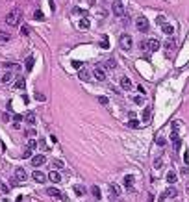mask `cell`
I'll return each instance as SVG.
<instances>
[{
  "label": "cell",
  "mask_w": 189,
  "mask_h": 202,
  "mask_svg": "<svg viewBox=\"0 0 189 202\" xmlns=\"http://www.w3.org/2000/svg\"><path fill=\"white\" fill-rule=\"evenodd\" d=\"M26 171H24V169H22V167H19V169H15V180H17V182H24V180H26Z\"/></svg>",
  "instance_id": "obj_5"
},
{
  "label": "cell",
  "mask_w": 189,
  "mask_h": 202,
  "mask_svg": "<svg viewBox=\"0 0 189 202\" xmlns=\"http://www.w3.org/2000/svg\"><path fill=\"white\" fill-rule=\"evenodd\" d=\"M167 182H169L171 185H172V184H176V173H172V171L167 173Z\"/></svg>",
  "instance_id": "obj_22"
},
{
  "label": "cell",
  "mask_w": 189,
  "mask_h": 202,
  "mask_svg": "<svg viewBox=\"0 0 189 202\" xmlns=\"http://www.w3.org/2000/svg\"><path fill=\"white\" fill-rule=\"evenodd\" d=\"M111 11H113L117 17H124V8H122V4L119 2V0H115L113 6H111Z\"/></svg>",
  "instance_id": "obj_4"
},
{
  "label": "cell",
  "mask_w": 189,
  "mask_h": 202,
  "mask_svg": "<svg viewBox=\"0 0 189 202\" xmlns=\"http://www.w3.org/2000/svg\"><path fill=\"white\" fill-rule=\"evenodd\" d=\"M20 15H22V11L19 8H13V11H9L8 15H6V24L8 26H17L19 23H20Z\"/></svg>",
  "instance_id": "obj_1"
},
{
  "label": "cell",
  "mask_w": 189,
  "mask_h": 202,
  "mask_svg": "<svg viewBox=\"0 0 189 202\" xmlns=\"http://www.w3.org/2000/svg\"><path fill=\"white\" fill-rule=\"evenodd\" d=\"M119 43H120L122 50H132V47H133V41H132V37H130L128 34H124V35H120V39H119Z\"/></svg>",
  "instance_id": "obj_2"
},
{
  "label": "cell",
  "mask_w": 189,
  "mask_h": 202,
  "mask_svg": "<svg viewBox=\"0 0 189 202\" xmlns=\"http://www.w3.org/2000/svg\"><path fill=\"white\" fill-rule=\"evenodd\" d=\"M109 189H111V193H113V195H117V197H119V193H120V187H119L117 184H111V185H109Z\"/></svg>",
  "instance_id": "obj_26"
},
{
  "label": "cell",
  "mask_w": 189,
  "mask_h": 202,
  "mask_svg": "<svg viewBox=\"0 0 189 202\" xmlns=\"http://www.w3.org/2000/svg\"><path fill=\"white\" fill-rule=\"evenodd\" d=\"M30 156H32V150L28 148V150H24V154H22V158H30Z\"/></svg>",
  "instance_id": "obj_45"
},
{
  "label": "cell",
  "mask_w": 189,
  "mask_h": 202,
  "mask_svg": "<svg viewBox=\"0 0 189 202\" xmlns=\"http://www.w3.org/2000/svg\"><path fill=\"white\" fill-rule=\"evenodd\" d=\"M33 19L41 20V19H43V11H39V9H35V11H33Z\"/></svg>",
  "instance_id": "obj_34"
},
{
  "label": "cell",
  "mask_w": 189,
  "mask_h": 202,
  "mask_svg": "<svg viewBox=\"0 0 189 202\" xmlns=\"http://www.w3.org/2000/svg\"><path fill=\"white\" fill-rule=\"evenodd\" d=\"M35 98H37L39 102H44V100H47V97H44V95H41V93H35Z\"/></svg>",
  "instance_id": "obj_37"
},
{
  "label": "cell",
  "mask_w": 189,
  "mask_h": 202,
  "mask_svg": "<svg viewBox=\"0 0 189 202\" xmlns=\"http://www.w3.org/2000/svg\"><path fill=\"white\" fill-rule=\"evenodd\" d=\"M150 115H152V113H150V108H147V110L143 111V119H145V121H150Z\"/></svg>",
  "instance_id": "obj_31"
},
{
  "label": "cell",
  "mask_w": 189,
  "mask_h": 202,
  "mask_svg": "<svg viewBox=\"0 0 189 202\" xmlns=\"http://www.w3.org/2000/svg\"><path fill=\"white\" fill-rule=\"evenodd\" d=\"M100 47H102L104 50L109 48V39H108V35H102V39H100Z\"/></svg>",
  "instance_id": "obj_23"
},
{
  "label": "cell",
  "mask_w": 189,
  "mask_h": 202,
  "mask_svg": "<svg viewBox=\"0 0 189 202\" xmlns=\"http://www.w3.org/2000/svg\"><path fill=\"white\" fill-rule=\"evenodd\" d=\"M136 28H137L139 32H143V34H147V32H148V20L145 19V17H139V19L136 20Z\"/></svg>",
  "instance_id": "obj_3"
},
{
  "label": "cell",
  "mask_w": 189,
  "mask_h": 202,
  "mask_svg": "<svg viewBox=\"0 0 189 202\" xmlns=\"http://www.w3.org/2000/svg\"><path fill=\"white\" fill-rule=\"evenodd\" d=\"M33 180H35L37 184H44V180H47V176H44L41 171H33Z\"/></svg>",
  "instance_id": "obj_15"
},
{
  "label": "cell",
  "mask_w": 189,
  "mask_h": 202,
  "mask_svg": "<svg viewBox=\"0 0 189 202\" xmlns=\"http://www.w3.org/2000/svg\"><path fill=\"white\" fill-rule=\"evenodd\" d=\"M9 41H11V35L8 34V32H2V30H0V45L9 43Z\"/></svg>",
  "instance_id": "obj_16"
},
{
  "label": "cell",
  "mask_w": 189,
  "mask_h": 202,
  "mask_svg": "<svg viewBox=\"0 0 189 202\" xmlns=\"http://www.w3.org/2000/svg\"><path fill=\"white\" fill-rule=\"evenodd\" d=\"M48 180H50L52 184H59V182H61V174H59L58 171H52V173L48 174Z\"/></svg>",
  "instance_id": "obj_11"
},
{
  "label": "cell",
  "mask_w": 189,
  "mask_h": 202,
  "mask_svg": "<svg viewBox=\"0 0 189 202\" xmlns=\"http://www.w3.org/2000/svg\"><path fill=\"white\" fill-rule=\"evenodd\" d=\"M160 202H165V198H163V197H161V198H160Z\"/></svg>",
  "instance_id": "obj_49"
},
{
  "label": "cell",
  "mask_w": 189,
  "mask_h": 202,
  "mask_svg": "<svg viewBox=\"0 0 189 202\" xmlns=\"http://www.w3.org/2000/svg\"><path fill=\"white\" fill-rule=\"evenodd\" d=\"M98 102H100V104H108V98H106V97H98Z\"/></svg>",
  "instance_id": "obj_44"
},
{
  "label": "cell",
  "mask_w": 189,
  "mask_h": 202,
  "mask_svg": "<svg viewBox=\"0 0 189 202\" xmlns=\"http://www.w3.org/2000/svg\"><path fill=\"white\" fill-rule=\"evenodd\" d=\"M9 184H11V185H13V187H17V184H19V182H17V180H15V178H11V182H9Z\"/></svg>",
  "instance_id": "obj_47"
},
{
  "label": "cell",
  "mask_w": 189,
  "mask_h": 202,
  "mask_svg": "<svg viewBox=\"0 0 189 202\" xmlns=\"http://www.w3.org/2000/svg\"><path fill=\"white\" fill-rule=\"evenodd\" d=\"M120 87L124 89V91H130V89H132V82H130V78L122 76V78H120Z\"/></svg>",
  "instance_id": "obj_13"
},
{
  "label": "cell",
  "mask_w": 189,
  "mask_h": 202,
  "mask_svg": "<svg viewBox=\"0 0 189 202\" xmlns=\"http://www.w3.org/2000/svg\"><path fill=\"white\" fill-rule=\"evenodd\" d=\"M133 102H136V104H139V106H141V104H145V98L141 97V95H137V97H133Z\"/></svg>",
  "instance_id": "obj_33"
},
{
  "label": "cell",
  "mask_w": 189,
  "mask_h": 202,
  "mask_svg": "<svg viewBox=\"0 0 189 202\" xmlns=\"http://www.w3.org/2000/svg\"><path fill=\"white\" fill-rule=\"evenodd\" d=\"M154 167H156V169L161 167V158H156V159H154Z\"/></svg>",
  "instance_id": "obj_40"
},
{
  "label": "cell",
  "mask_w": 189,
  "mask_h": 202,
  "mask_svg": "<svg viewBox=\"0 0 189 202\" xmlns=\"http://www.w3.org/2000/svg\"><path fill=\"white\" fill-rule=\"evenodd\" d=\"M44 159H47V158H44L43 154L33 156V158H32V165H33V167H39V165H43V163H44Z\"/></svg>",
  "instance_id": "obj_10"
},
{
  "label": "cell",
  "mask_w": 189,
  "mask_h": 202,
  "mask_svg": "<svg viewBox=\"0 0 189 202\" xmlns=\"http://www.w3.org/2000/svg\"><path fill=\"white\" fill-rule=\"evenodd\" d=\"M91 193H93V197H95L96 200H100V198H102V193H100L98 185H93V187H91Z\"/></svg>",
  "instance_id": "obj_20"
},
{
  "label": "cell",
  "mask_w": 189,
  "mask_h": 202,
  "mask_svg": "<svg viewBox=\"0 0 189 202\" xmlns=\"http://www.w3.org/2000/svg\"><path fill=\"white\" fill-rule=\"evenodd\" d=\"M93 76H95L98 82H104V80H106V72H104L102 69H100V67H96V69L93 71Z\"/></svg>",
  "instance_id": "obj_9"
},
{
  "label": "cell",
  "mask_w": 189,
  "mask_h": 202,
  "mask_svg": "<svg viewBox=\"0 0 189 202\" xmlns=\"http://www.w3.org/2000/svg\"><path fill=\"white\" fill-rule=\"evenodd\" d=\"M128 126H130V128H133V130H137V128H141V124H139V121H137V119H130Z\"/></svg>",
  "instance_id": "obj_24"
},
{
  "label": "cell",
  "mask_w": 189,
  "mask_h": 202,
  "mask_svg": "<svg viewBox=\"0 0 189 202\" xmlns=\"http://www.w3.org/2000/svg\"><path fill=\"white\" fill-rule=\"evenodd\" d=\"M156 23H158L160 26H163V24H165V19H163V17H158V20H156Z\"/></svg>",
  "instance_id": "obj_42"
},
{
  "label": "cell",
  "mask_w": 189,
  "mask_h": 202,
  "mask_svg": "<svg viewBox=\"0 0 189 202\" xmlns=\"http://www.w3.org/2000/svg\"><path fill=\"white\" fill-rule=\"evenodd\" d=\"M161 30H163V34H167V35H172V34H174V28H172L171 24H163Z\"/></svg>",
  "instance_id": "obj_21"
},
{
  "label": "cell",
  "mask_w": 189,
  "mask_h": 202,
  "mask_svg": "<svg viewBox=\"0 0 189 202\" xmlns=\"http://www.w3.org/2000/svg\"><path fill=\"white\" fill-rule=\"evenodd\" d=\"M28 146H30V150H32L33 146H37V143H35V141H30V143H28Z\"/></svg>",
  "instance_id": "obj_46"
},
{
  "label": "cell",
  "mask_w": 189,
  "mask_h": 202,
  "mask_svg": "<svg viewBox=\"0 0 189 202\" xmlns=\"http://www.w3.org/2000/svg\"><path fill=\"white\" fill-rule=\"evenodd\" d=\"M47 195H48V197H56V198H61V197H63L61 191L56 189V187H48V189H47Z\"/></svg>",
  "instance_id": "obj_14"
},
{
  "label": "cell",
  "mask_w": 189,
  "mask_h": 202,
  "mask_svg": "<svg viewBox=\"0 0 189 202\" xmlns=\"http://www.w3.org/2000/svg\"><path fill=\"white\" fill-rule=\"evenodd\" d=\"M74 193H76V195H78V197H82V195H84V193H85V189H84V187H82V185H74Z\"/></svg>",
  "instance_id": "obj_27"
},
{
  "label": "cell",
  "mask_w": 189,
  "mask_h": 202,
  "mask_svg": "<svg viewBox=\"0 0 189 202\" xmlns=\"http://www.w3.org/2000/svg\"><path fill=\"white\" fill-rule=\"evenodd\" d=\"M20 34H22V35H28V34H30V28H28V26H22V28H20Z\"/></svg>",
  "instance_id": "obj_38"
},
{
  "label": "cell",
  "mask_w": 189,
  "mask_h": 202,
  "mask_svg": "<svg viewBox=\"0 0 189 202\" xmlns=\"http://www.w3.org/2000/svg\"><path fill=\"white\" fill-rule=\"evenodd\" d=\"M78 78H80L82 82H89V80H91V72L85 71V69H80V71H78Z\"/></svg>",
  "instance_id": "obj_8"
},
{
  "label": "cell",
  "mask_w": 189,
  "mask_h": 202,
  "mask_svg": "<svg viewBox=\"0 0 189 202\" xmlns=\"http://www.w3.org/2000/svg\"><path fill=\"white\" fill-rule=\"evenodd\" d=\"M156 145H158V146H163V145H165V137H163V135H156Z\"/></svg>",
  "instance_id": "obj_29"
},
{
  "label": "cell",
  "mask_w": 189,
  "mask_h": 202,
  "mask_svg": "<svg viewBox=\"0 0 189 202\" xmlns=\"http://www.w3.org/2000/svg\"><path fill=\"white\" fill-rule=\"evenodd\" d=\"M187 193H189V182H187Z\"/></svg>",
  "instance_id": "obj_50"
},
{
  "label": "cell",
  "mask_w": 189,
  "mask_h": 202,
  "mask_svg": "<svg viewBox=\"0 0 189 202\" xmlns=\"http://www.w3.org/2000/svg\"><path fill=\"white\" fill-rule=\"evenodd\" d=\"M171 141H172V148H174V152H178V150L182 148V139H180V137H178L176 134H172V135H171Z\"/></svg>",
  "instance_id": "obj_6"
},
{
  "label": "cell",
  "mask_w": 189,
  "mask_h": 202,
  "mask_svg": "<svg viewBox=\"0 0 189 202\" xmlns=\"http://www.w3.org/2000/svg\"><path fill=\"white\" fill-rule=\"evenodd\" d=\"M2 82H4V83H9V82H11V74H9V72H6L4 76H2Z\"/></svg>",
  "instance_id": "obj_35"
},
{
  "label": "cell",
  "mask_w": 189,
  "mask_h": 202,
  "mask_svg": "<svg viewBox=\"0 0 189 202\" xmlns=\"http://www.w3.org/2000/svg\"><path fill=\"white\" fill-rule=\"evenodd\" d=\"M24 65H26L28 71H32V69H33V58H26V63H24Z\"/></svg>",
  "instance_id": "obj_30"
},
{
  "label": "cell",
  "mask_w": 189,
  "mask_h": 202,
  "mask_svg": "<svg viewBox=\"0 0 189 202\" xmlns=\"http://www.w3.org/2000/svg\"><path fill=\"white\" fill-rule=\"evenodd\" d=\"M72 67H74V69H82V61L74 59V61H72Z\"/></svg>",
  "instance_id": "obj_41"
},
{
  "label": "cell",
  "mask_w": 189,
  "mask_h": 202,
  "mask_svg": "<svg viewBox=\"0 0 189 202\" xmlns=\"http://www.w3.org/2000/svg\"><path fill=\"white\" fill-rule=\"evenodd\" d=\"M165 48H167V50H172V48H174V39H172V37H171V39H167Z\"/></svg>",
  "instance_id": "obj_28"
},
{
  "label": "cell",
  "mask_w": 189,
  "mask_h": 202,
  "mask_svg": "<svg viewBox=\"0 0 189 202\" xmlns=\"http://www.w3.org/2000/svg\"><path fill=\"white\" fill-rule=\"evenodd\" d=\"M182 174H189V167H184L182 169Z\"/></svg>",
  "instance_id": "obj_48"
},
{
  "label": "cell",
  "mask_w": 189,
  "mask_h": 202,
  "mask_svg": "<svg viewBox=\"0 0 189 202\" xmlns=\"http://www.w3.org/2000/svg\"><path fill=\"white\" fill-rule=\"evenodd\" d=\"M176 195H178V191L171 185V187H167V191L163 193V198H176Z\"/></svg>",
  "instance_id": "obj_12"
},
{
  "label": "cell",
  "mask_w": 189,
  "mask_h": 202,
  "mask_svg": "<svg viewBox=\"0 0 189 202\" xmlns=\"http://www.w3.org/2000/svg\"><path fill=\"white\" fill-rule=\"evenodd\" d=\"M15 87H17V89H24V87H26V80L22 78V76H19V78L15 80Z\"/></svg>",
  "instance_id": "obj_18"
},
{
  "label": "cell",
  "mask_w": 189,
  "mask_h": 202,
  "mask_svg": "<svg viewBox=\"0 0 189 202\" xmlns=\"http://www.w3.org/2000/svg\"><path fill=\"white\" fill-rule=\"evenodd\" d=\"M26 122H28L30 126H33V124H35V115H33V113H28V115H26Z\"/></svg>",
  "instance_id": "obj_25"
},
{
  "label": "cell",
  "mask_w": 189,
  "mask_h": 202,
  "mask_svg": "<svg viewBox=\"0 0 189 202\" xmlns=\"http://www.w3.org/2000/svg\"><path fill=\"white\" fill-rule=\"evenodd\" d=\"M178 128H180V121H174V122H172V134H176Z\"/></svg>",
  "instance_id": "obj_36"
},
{
  "label": "cell",
  "mask_w": 189,
  "mask_h": 202,
  "mask_svg": "<svg viewBox=\"0 0 189 202\" xmlns=\"http://www.w3.org/2000/svg\"><path fill=\"white\" fill-rule=\"evenodd\" d=\"M119 2H120V0H119Z\"/></svg>",
  "instance_id": "obj_51"
},
{
  "label": "cell",
  "mask_w": 189,
  "mask_h": 202,
  "mask_svg": "<svg viewBox=\"0 0 189 202\" xmlns=\"http://www.w3.org/2000/svg\"><path fill=\"white\" fill-rule=\"evenodd\" d=\"M13 119H15V122H20V121H22V115L17 113V115H13Z\"/></svg>",
  "instance_id": "obj_43"
},
{
  "label": "cell",
  "mask_w": 189,
  "mask_h": 202,
  "mask_svg": "<svg viewBox=\"0 0 189 202\" xmlns=\"http://www.w3.org/2000/svg\"><path fill=\"white\" fill-rule=\"evenodd\" d=\"M4 67L6 69H17L19 65H17V63H4Z\"/></svg>",
  "instance_id": "obj_39"
},
{
  "label": "cell",
  "mask_w": 189,
  "mask_h": 202,
  "mask_svg": "<svg viewBox=\"0 0 189 202\" xmlns=\"http://www.w3.org/2000/svg\"><path fill=\"white\" fill-rule=\"evenodd\" d=\"M89 26H91L89 19H80V20H78V28H80V30H87Z\"/></svg>",
  "instance_id": "obj_17"
},
{
  "label": "cell",
  "mask_w": 189,
  "mask_h": 202,
  "mask_svg": "<svg viewBox=\"0 0 189 202\" xmlns=\"http://www.w3.org/2000/svg\"><path fill=\"white\" fill-rule=\"evenodd\" d=\"M132 185H133V176L132 174H126L124 176V187L126 189H132Z\"/></svg>",
  "instance_id": "obj_19"
},
{
  "label": "cell",
  "mask_w": 189,
  "mask_h": 202,
  "mask_svg": "<svg viewBox=\"0 0 189 202\" xmlns=\"http://www.w3.org/2000/svg\"><path fill=\"white\" fill-rule=\"evenodd\" d=\"M52 167H54V169H61V167H63V161H61V159H54Z\"/></svg>",
  "instance_id": "obj_32"
},
{
  "label": "cell",
  "mask_w": 189,
  "mask_h": 202,
  "mask_svg": "<svg viewBox=\"0 0 189 202\" xmlns=\"http://www.w3.org/2000/svg\"><path fill=\"white\" fill-rule=\"evenodd\" d=\"M145 47H147L150 52H156V50L160 48V41H158V39H150L148 43H145Z\"/></svg>",
  "instance_id": "obj_7"
}]
</instances>
